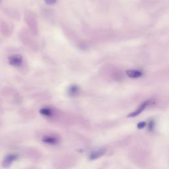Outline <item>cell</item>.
Segmentation results:
<instances>
[{"instance_id": "1", "label": "cell", "mask_w": 169, "mask_h": 169, "mask_svg": "<svg viewBox=\"0 0 169 169\" xmlns=\"http://www.w3.org/2000/svg\"><path fill=\"white\" fill-rule=\"evenodd\" d=\"M9 64L14 67H19L23 64V57L19 54H14L9 57Z\"/></svg>"}, {"instance_id": "2", "label": "cell", "mask_w": 169, "mask_h": 169, "mask_svg": "<svg viewBox=\"0 0 169 169\" xmlns=\"http://www.w3.org/2000/svg\"><path fill=\"white\" fill-rule=\"evenodd\" d=\"M151 104V101H147L143 102V103H141L140 106L136 109V110L133 112H131V114H130L128 115V117H135V116H138L139 114H140L142 112L145 110V108L147 107V106Z\"/></svg>"}, {"instance_id": "3", "label": "cell", "mask_w": 169, "mask_h": 169, "mask_svg": "<svg viewBox=\"0 0 169 169\" xmlns=\"http://www.w3.org/2000/svg\"><path fill=\"white\" fill-rule=\"evenodd\" d=\"M79 93H80V88L77 85H71L68 89V94L72 97L79 95Z\"/></svg>"}, {"instance_id": "4", "label": "cell", "mask_w": 169, "mask_h": 169, "mask_svg": "<svg viewBox=\"0 0 169 169\" xmlns=\"http://www.w3.org/2000/svg\"><path fill=\"white\" fill-rule=\"evenodd\" d=\"M106 150L104 149H101L98 150H96L92 152L91 155H90V159L91 160H94V159H96L99 157H101V156H103L104 153H105Z\"/></svg>"}, {"instance_id": "5", "label": "cell", "mask_w": 169, "mask_h": 169, "mask_svg": "<svg viewBox=\"0 0 169 169\" xmlns=\"http://www.w3.org/2000/svg\"><path fill=\"white\" fill-rule=\"evenodd\" d=\"M126 74H127V75L130 78H140V77L142 76L143 75L142 72H141L140 71L133 70V69L127 71Z\"/></svg>"}, {"instance_id": "6", "label": "cell", "mask_w": 169, "mask_h": 169, "mask_svg": "<svg viewBox=\"0 0 169 169\" xmlns=\"http://www.w3.org/2000/svg\"><path fill=\"white\" fill-rule=\"evenodd\" d=\"M17 159V155H9L8 156H7V157L5 159V160L3 161V166H9V165H11V163H13V161H14Z\"/></svg>"}, {"instance_id": "7", "label": "cell", "mask_w": 169, "mask_h": 169, "mask_svg": "<svg viewBox=\"0 0 169 169\" xmlns=\"http://www.w3.org/2000/svg\"><path fill=\"white\" fill-rule=\"evenodd\" d=\"M58 141V140L56 137L54 136H46L44 138V142L46 143L50 144V145H53V144H56Z\"/></svg>"}, {"instance_id": "8", "label": "cell", "mask_w": 169, "mask_h": 169, "mask_svg": "<svg viewBox=\"0 0 169 169\" xmlns=\"http://www.w3.org/2000/svg\"><path fill=\"white\" fill-rule=\"evenodd\" d=\"M41 112L42 114H43V115L48 116H50L52 114V110L50 108H44L42 109V110H41Z\"/></svg>"}, {"instance_id": "9", "label": "cell", "mask_w": 169, "mask_h": 169, "mask_svg": "<svg viewBox=\"0 0 169 169\" xmlns=\"http://www.w3.org/2000/svg\"><path fill=\"white\" fill-rule=\"evenodd\" d=\"M154 128H155V122L153 120H151L147 124V130L149 131H153Z\"/></svg>"}, {"instance_id": "10", "label": "cell", "mask_w": 169, "mask_h": 169, "mask_svg": "<svg viewBox=\"0 0 169 169\" xmlns=\"http://www.w3.org/2000/svg\"><path fill=\"white\" fill-rule=\"evenodd\" d=\"M146 126V122H141L138 123V128L139 129H143Z\"/></svg>"}, {"instance_id": "11", "label": "cell", "mask_w": 169, "mask_h": 169, "mask_svg": "<svg viewBox=\"0 0 169 169\" xmlns=\"http://www.w3.org/2000/svg\"><path fill=\"white\" fill-rule=\"evenodd\" d=\"M46 4L48 5H54L56 3L57 0H44Z\"/></svg>"}]
</instances>
